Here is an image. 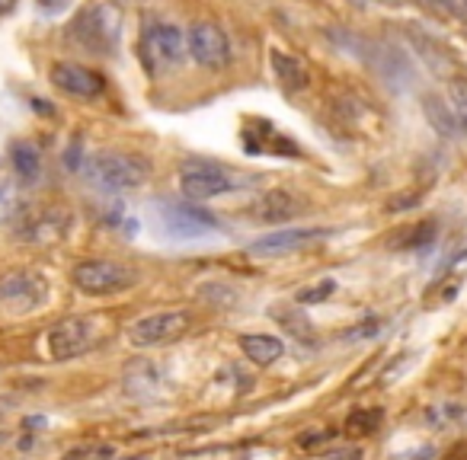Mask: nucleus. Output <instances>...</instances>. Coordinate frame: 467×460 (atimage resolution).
Returning a JSON list of instances; mask_svg holds the SVG:
<instances>
[{
  "label": "nucleus",
  "mask_w": 467,
  "mask_h": 460,
  "mask_svg": "<svg viewBox=\"0 0 467 460\" xmlns=\"http://www.w3.org/2000/svg\"><path fill=\"white\" fill-rule=\"evenodd\" d=\"M119 29H122V14L116 4H97L74 16L67 26V42L84 48L87 55H109L119 46Z\"/></svg>",
  "instance_id": "f257e3e1"
},
{
  "label": "nucleus",
  "mask_w": 467,
  "mask_h": 460,
  "mask_svg": "<svg viewBox=\"0 0 467 460\" xmlns=\"http://www.w3.org/2000/svg\"><path fill=\"white\" fill-rule=\"evenodd\" d=\"M74 288H80L90 298H112L138 285V272L116 260H84L71 272Z\"/></svg>",
  "instance_id": "f03ea898"
},
{
  "label": "nucleus",
  "mask_w": 467,
  "mask_h": 460,
  "mask_svg": "<svg viewBox=\"0 0 467 460\" xmlns=\"http://www.w3.org/2000/svg\"><path fill=\"white\" fill-rule=\"evenodd\" d=\"M103 323L93 317H67L48 330V355L55 362H74V358L87 355L99 345L103 339Z\"/></svg>",
  "instance_id": "7ed1b4c3"
},
{
  "label": "nucleus",
  "mask_w": 467,
  "mask_h": 460,
  "mask_svg": "<svg viewBox=\"0 0 467 460\" xmlns=\"http://www.w3.org/2000/svg\"><path fill=\"white\" fill-rule=\"evenodd\" d=\"M93 186L106 189V192H125V189H138L148 182V163L141 157L131 154H97L84 167Z\"/></svg>",
  "instance_id": "20e7f679"
},
{
  "label": "nucleus",
  "mask_w": 467,
  "mask_h": 460,
  "mask_svg": "<svg viewBox=\"0 0 467 460\" xmlns=\"http://www.w3.org/2000/svg\"><path fill=\"white\" fill-rule=\"evenodd\" d=\"M237 189V179L212 160H186L180 167V192L192 201H208Z\"/></svg>",
  "instance_id": "39448f33"
},
{
  "label": "nucleus",
  "mask_w": 467,
  "mask_h": 460,
  "mask_svg": "<svg viewBox=\"0 0 467 460\" xmlns=\"http://www.w3.org/2000/svg\"><path fill=\"white\" fill-rule=\"evenodd\" d=\"M192 317L182 311H163V313H150V317L138 320L129 330V342L138 349H157V345H170L180 336H186Z\"/></svg>",
  "instance_id": "423d86ee"
},
{
  "label": "nucleus",
  "mask_w": 467,
  "mask_h": 460,
  "mask_svg": "<svg viewBox=\"0 0 467 460\" xmlns=\"http://www.w3.org/2000/svg\"><path fill=\"white\" fill-rule=\"evenodd\" d=\"M330 227H285V230H273V234L260 237V240L250 243V253L254 256H285L295 253L301 247H311V243L330 237Z\"/></svg>",
  "instance_id": "0eeeda50"
},
{
  "label": "nucleus",
  "mask_w": 467,
  "mask_h": 460,
  "mask_svg": "<svg viewBox=\"0 0 467 460\" xmlns=\"http://www.w3.org/2000/svg\"><path fill=\"white\" fill-rule=\"evenodd\" d=\"M189 55L199 61L202 67H224L231 61V42H227L224 29L214 23H195L189 29Z\"/></svg>",
  "instance_id": "6e6552de"
},
{
  "label": "nucleus",
  "mask_w": 467,
  "mask_h": 460,
  "mask_svg": "<svg viewBox=\"0 0 467 460\" xmlns=\"http://www.w3.org/2000/svg\"><path fill=\"white\" fill-rule=\"evenodd\" d=\"M48 77H52V84L58 90H65L67 97H78V99H97L106 90V80L97 71H90L84 65H74V61H55Z\"/></svg>",
  "instance_id": "1a4fd4ad"
},
{
  "label": "nucleus",
  "mask_w": 467,
  "mask_h": 460,
  "mask_svg": "<svg viewBox=\"0 0 467 460\" xmlns=\"http://www.w3.org/2000/svg\"><path fill=\"white\" fill-rule=\"evenodd\" d=\"M163 220H167V230L173 237H205L208 230H218V218L208 211H202L199 205H163Z\"/></svg>",
  "instance_id": "9d476101"
},
{
  "label": "nucleus",
  "mask_w": 467,
  "mask_h": 460,
  "mask_svg": "<svg viewBox=\"0 0 467 460\" xmlns=\"http://www.w3.org/2000/svg\"><path fill=\"white\" fill-rule=\"evenodd\" d=\"M46 298V281L36 272H7L0 275V301L14 304L16 311H33Z\"/></svg>",
  "instance_id": "9b49d317"
},
{
  "label": "nucleus",
  "mask_w": 467,
  "mask_h": 460,
  "mask_svg": "<svg viewBox=\"0 0 467 460\" xmlns=\"http://www.w3.org/2000/svg\"><path fill=\"white\" fill-rule=\"evenodd\" d=\"M67 224H71V214L61 211V208H42V211H33L26 218L20 230V240L26 243H55L65 237Z\"/></svg>",
  "instance_id": "f8f14e48"
},
{
  "label": "nucleus",
  "mask_w": 467,
  "mask_h": 460,
  "mask_svg": "<svg viewBox=\"0 0 467 460\" xmlns=\"http://www.w3.org/2000/svg\"><path fill=\"white\" fill-rule=\"evenodd\" d=\"M407 36H410V42H413V52L420 55L422 61H426L429 71L439 74V77H445V80L461 77V74H458V61H454V55L448 52L441 42H435L432 36L420 33V29H407Z\"/></svg>",
  "instance_id": "ddd939ff"
},
{
  "label": "nucleus",
  "mask_w": 467,
  "mask_h": 460,
  "mask_svg": "<svg viewBox=\"0 0 467 460\" xmlns=\"http://www.w3.org/2000/svg\"><path fill=\"white\" fill-rule=\"evenodd\" d=\"M144 46H148V52L154 55L157 61H163V65H176V61H182V55H186V42H182V33L176 26H170V23H157V26L148 29V36H144Z\"/></svg>",
  "instance_id": "4468645a"
},
{
  "label": "nucleus",
  "mask_w": 467,
  "mask_h": 460,
  "mask_svg": "<svg viewBox=\"0 0 467 460\" xmlns=\"http://www.w3.org/2000/svg\"><path fill=\"white\" fill-rule=\"evenodd\" d=\"M254 214L260 220H266V224H285V220H292L298 214V201L288 192H282V189H273V192L260 195Z\"/></svg>",
  "instance_id": "2eb2a0df"
},
{
  "label": "nucleus",
  "mask_w": 467,
  "mask_h": 460,
  "mask_svg": "<svg viewBox=\"0 0 467 460\" xmlns=\"http://www.w3.org/2000/svg\"><path fill=\"white\" fill-rule=\"evenodd\" d=\"M241 352L254 364L266 368V364L279 362L285 345H282V339H275V336H260V332H254V336H241Z\"/></svg>",
  "instance_id": "dca6fc26"
},
{
  "label": "nucleus",
  "mask_w": 467,
  "mask_h": 460,
  "mask_svg": "<svg viewBox=\"0 0 467 460\" xmlns=\"http://www.w3.org/2000/svg\"><path fill=\"white\" fill-rule=\"evenodd\" d=\"M273 71H275L279 84L285 87L288 93H298V90H305V87L311 84V74H307V67L301 65L298 58L285 55V52H273Z\"/></svg>",
  "instance_id": "f3484780"
},
{
  "label": "nucleus",
  "mask_w": 467,
  "mask_h": 460,
  "mask_svg": "<svg viewBox=\"0 0 467 460\" xmlns=\"http://www.w3.org/2000/svg\"><path fill=\"white\" fill-rule=\"evenodd\" d=\"M10 163H14L16 176L23 182H39L42 176V157H39V148L29 141H14L10 148Z\"/></svg>",
  "instance_id": "a211bd4d"
},
{
  "label": "nucleus",
  "mask_w": 467,
  "mask_h": 460,
  "mask_svg": "<svg viewBox=\"0 0 467 460\" xmlns=\"http://www.w3.org/2000/svg\"><path fill=\"white\" fill-rule=\"evenodd\" d=\"M432 237H435V224L432 220H422V224H416V227H400L388 240V247L390 250H422L432 243Z\"/></svg>",
  "instance_id": "6ab92c4d"
},
{
  "label": "nucleus",
  "mask_w": 467,
  "mask_h": 460,
  "mask_svg": "<svg viewBox=\"0 0 467 460\" xmlns=\"http://www.w3.org/2000/svg\"><path fill=\"white\" fill-rule=\"evenodd\" d=\"M381 422H384V413L378 406H371V409H352V413L346 415L343 432L349 434V438H368V434H375L378 428H381Z\"/></svg>",
  "instance_id": "aec40b11"
},
{
  "label": "nucleus",
  "mask_w": 467,
  "mask_h": 460,
  "mask_svg": "<svg viewBox=\"0 0 467 460\" xmlns=\"http://www.w3.org/2000/svg\"><path fill=\"white\" fill-rule=\"evenodd\" d=\"M448 106H451V112H454V122H458L461 128H467V77L464 74L448 80Z\"/></svg>",
  "instance_id": "412c9836"
},
{
  "label": "nucleus",
  "mask_w": 467,
  "mask_h": 460,
  "mask_svg": "<svg viewBox=\"0 0 467 460\" xmlns=\"http://www.w3.org/2000/svg\"><path fill=\"white\" fill-rule=\"evenodd\" d=\"M337 291V281L333 279H320V281H314V285H307V288H301L298 294H295V301L298 304H305V307H314V304H324L330 294Z\"/></svg>",
  "instance_id": "4be33fe9"
},
{
  "label": "nucleus",
  "mask_w": 467,
  "mask_h": 460,
  "mask_svg": "<svg viewBox=\"0 0 467 460\" xmlns=\"http://www.w3.org/2000/svg\"><path fill=\"white\" fill-rule=\"evenodd\" d=\"M426 116H429V122L435 125V128L441 131V135H451L454 131V112H451V106H435V99H426Z\"/></svg>",
  "instance_id": "5701e85b"
},
{
  "label": "nucleus",
  "mask_w": 467,
  "mask_h": 460,
  "mask_svg": "<svg viewBox=\"0 0 467 460\" xmlns=\"http://www.w3.org/2000/svg\"><path fill=\"white\" fill-rule=\"evenodd\" d=\"M14 211H16V189L7 179H0V220Z\"/></svg>",
  "instance_id": "b1692460"
},
{
  "label": "nucleus",
  "mask_w": 467,
  "mask_h": 460,
  "mask_svg": "<svg viewBox=\"0 0 467 460\" xmlns=\"http://www.w3.org/2000/svg\"><path fill=\"white\" fill-rule=\"evenodd\" d=\"M441 7H445L448 14L458 16V20L467 23V0H441Z\"/></svg>",
  "instance_id": "393cba45"
},
{
  "label": "nucleus",
  "mask_w": 467,
  "mask_h": 460,
  "mask_svg": "<svg viewBox=\"0 0 467 460\" xmlns=\"http://www.w3.org/2000/svg\"><path fill=\"white\" fill-rule=\"evenodd\" d=\"M39 7L48 10V14H61L67 7V0H39Z\"/></svg>",
  "instance_id": "a878e982"
},
{
  "label": "nucleus",
  "mask_w": 467,
  "mask_h": 460,
  "mask_svg": "<svg viewBox=\"0 0 467 460\" xmlns=\"http://www.w3.org/2000/svg\"><path fill=\"white\" fill-rule=\"evenodd\" d=\"M445 460H467V445H458L454 451H448Z\"/></svg>",
  "instance_id": "bb28decb"
},
{
  "label": "nucleus",
  "mask_w": 467,
  "mask_h": 460,
  "mask_svg": "<svg viewBox=\"0 0 467 460\" xmlns=\"http://www.w3.org/2000/svg\"><path fill=\"white\" fill-rule=\"evenodd\" d=\"M16 7V0H0V16L4 14H10V10Z\"/></svg>",
  "instance_id": "cd10ccee"
},
{
  "label": "nucleus",
  "mask_w": 467,
  "mask_h": 460,
  "mask_svg": "<svg viewBox=\"0 0 467 460\" xmlns=\"http://www.w3.org/2000/svg\"><path fill=\"white\" fill-rule=\"evenodd\" d=\"M10 406H14V400H10V396H0V415L7 413Z\"/></svg>",
  "instance_id": "c85d7f7f"
},
{
  "label": "nucleus",
  "mask_w": 467,
  "mask_h": 460,
  "mask_svg": "<svg viewBox=\"0 0 467 460\" xmlns=\"http://www.w3.org/2000/svg\"><path fill=\"white\" fill-rule=\"evenodd\" d=\"M349 4H356V7H368V4H375V0H349Z\"/></svg>",
  "instance_id": "c756f323"
},
{
  "label": "nucleus",
  "mask_w": 467,
  "mask_h": 460,
  "mask_svg": "<svg viewBox=\"0 0 467 460\" xmlns=\"http://www.w3.org/2000/svg\"><path fill=\"white\" fill-rule=\"evenodd\" d=\"M129 460H141V457H129Z\"/></svg>",
  "instance_id": "7c9ffc66"
}]
</instances>
